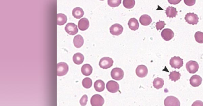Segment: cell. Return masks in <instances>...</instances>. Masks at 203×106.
I'll return each instance as SVG.
<instances>
[{"label": "cell", "mask_w": 203, "mask_h": 106, "mask_svg": "<svg viewBox=\"0 0 203 106\" xmlns=\"http://www.w3.org/2000/svg\"><path fill=\"white\" fill-rule=\"evenodd\" d=\"M139 21L141 25L144 26H148L151 24L152 21L151 17L147 14H144L140 17Z\"/></svg>", "instance_id": "16"}, {"label": "cell", "mask_w": 203, "mask_h": 106, "mask_svg": "<svg viewBox=\"0 0 203 106\" xmlns=\"http://www.w3.org/2000/svg\"><path fill=\"white\" fill-rule=\"evenodd\" d=\"M164 80L162 78H155L153 82V86L157 90L162 88L164 85Z\"/></svg>", "instance_id": "25"}, {"label": "cell", "mask_w": 203, "mask_h": 106, "mask_svg": "<svg viewBox=\"0 0 203 106\" xmlns=\"http://www.w3.org/2000/svg\"><path fill=\"white\" fill-rule=\"evenodd\" d=\"M92 80L89 78H85L82 81L83 86L85 88H90L92 86Z\"/></svg>", "instance_id": "28"}, {"label": "cell", "mask_w": 203, "mask_h": 106, "mask_svg": "<svg viewBox=\"0 0 203 106\" xmlns=\"http://www.w3.org/2000/svg\"><path fill=\"white\" fill-rule=\"evenodd\" d=\"M122 2L121 0H108V3L109 6L112 7H118Z\"/></svg>", "instance_id": "30"}, {"label": "cell", "mask_w": 203, "mask_h": 106, "mask_svg": "<svg viewBox=\"0 0 203 106\" xmlns=\"http://www.w3.org/2000/svg\"><path fill=\"white\" fill-rule=\"evenodd\" d=\"M65 29L66 32L70 35H75L78 32L77 26L74 23H67L65 27Z\"/></svg>", "instance_id": "11"}, {"label": "cell", "mask_w": 203, "mask_h": 106, "mask_svg": "<svg viewBox=\"0 0 203 106\" xmlns=\"http://www.w3.org/2000/svg\"><path fill=\"white\" fill-rule=\"evenodd\" d=\"M84 12L83 9L80 7H76L72 11L73 15L74 18L77 19H79L82 18L84 15Z\"/></svg>", "instance_id": "23"}, {"label": "cell", "mask_w": 203, "mask_h": 106, "mask_svg": "<svg viewBox=\"0 0 203 106\" xmlns=\"http://www.w3.org/2000/svg\"><path fill=\"white\" fill-rule=\"evenodd\" d=\"M148 70L146 67L144 65H139L136 68V73L140 78H144L147 75Z\"/></svg>", "instance_id": "12"}, {"label": "cell", "mask_w": 203, "mask_h": 106, "mask_svg": "<svg viewBox=\"0 0 203 106\" xmlns=\"http://www.w3.org/2000/svg\"><path fill=\"white\" fill-rule=\"evenodd\" d=\"M128 26L129 28L132 31H136L138 29L139 23L137 19L135 18H131L129 21Z\"/></svg>", "instance_id": "17"}, {"label": "cell", "mask_w": 203, "mask_h": 106, "mask_svg": "<svg viewBox=\"0 0 203 106\" xmlns=\"http://www.w3.org/2000/svg\"><path fill=\"white\" fill-rule=\"evenodd\" d=\"M94 87L95 90L98 92H102L105 90V82L101 80H98L95 82Z\"/></svg>", "instance_id": "20"}, {"label": "cell", "mask_w": 203, "mask_h": 106, "mask_svg": "<svg viewBox=\"0 0 203 106\" xmlns=\"http://www.w3.org/2000/svg\"><path fill=\"white\" fill-rule=\"evenodd\" d=\"M166 24L164 22L160 21L156 23V27L157 30H162Z\"/></svg>", "instance_id": "31"}, {"label": "cell", "mask_w": 203, "mask_h": 106, "mask_svg": "<svg viewBox=\"0 0 203 106\" xmlns=\"http://www.w3.org/2000/svg\"><path fill=\"white\" fill-rule=\"evenodd\" d=\"M180 104L179 99L174 96L167 97L164 100L165 106H180Z\"/></svg>", "instance_id": "7"}, {"label": "cell", "mask_w": 203, "mask_h": 106, "mask_svg": "<svg viewBox=\"0 0 203 106\" xmlns=\"http://www.w3.org/2000/svg\"><path fill=\"white\" fill-rule=\"evenodd\" d=\"M192 106H203V102L200 100L196 101L194 102Z\"/></svg>", "instance_id": "34"}, {"label": "cell", "mask_w": 203, "mask_h": 106, "mask_svg": "<svg viewBox=\"0 0 203 106\" xmlns=\"http://www.w3.org/2000/svg\"><path fill=\"white\" fill-rule=\"evenodd\" d=\"M161 36L166 41H169L174 38V32L170 29H165L161 32Z\"/></svg>", "instance_id": "13"}, {"label": "cell", "mask_w": 203, "mask_h": 106, "mask_svg": "<svg viewBox=\"0 0 203 106\" xmlns=\"http://www.w3.org/2000/svg\"><path fill=\"white\" fill-rule=\"evenodd\" d=\"M199 68L198 64L194 61H190L186 64L187 71L191 74H194L198 71Z\"/></svg>", "instance_id": "6"}, {"label": "cell", "mask_w": 203, "mask_h": 106, "mask_svg": "<svg viewBox=\"0 0 203 106\" xmlns=\"http://www.w3.org/2000/svg\"><path fill=\"white\" fill-rule=\"evenodd\" d=\"M89 26V22L86 18L81 19L78 22V27L81 31H84L88 29Z\"/></svg>", "instance_id": "15"}, {"label": "cell", "mask_w": 203, "mask_h": 106, "mask_svg": "<svg viewBox=\"0 0 203 106\" xmlns=\"http://www.w3.org/2000/svg\"><path fill=\"white\" fill-rule=\"evenodd\" d=\"M74 46L76 48H81L84 43V40L82 36L80 35H76L74 38Z\"/></svg>", "instance_id": "21"}, {"label": "cell", "mask_w": 203, "mask_h": 106, "mask_svg": "<svg viewBox=\"0 0 203 106\" xmlns=\"http://www.w3.org/2000/svg\"><path fill=\"white\" fill-rule=\"evenodd\" d=\"M170 65L172 68L179 69L183 66V59L180 57L174 56L170 60Z\"/></svg>", "instance_id": "8"}, {"label": "cell", "mask_w": 203, "mask_h": 106, "mask_svg": "<svg viewBox=\"0 0 203 106\" xmlns=\"http://www.w3.org/2000/svg\"><path fill=\"white\" fill-rule=\"evenodd\" d=\"M194 37L195 40L197 43L200 44L203 43V32L198 31L195 33Z\"/></svg>", "instance_id": "29"}, {"label": "cell", "mask_w": 203, "mask_h": 106, "mask_svg": "<svg viewBox=\"0 0 203 106\" xmlns=\"http://www.w3.org/2000/svg\"><path fill=\"white\" fill-rule=\"evenodd\" d=\"M124 72L121 68H115L112 70V78L116 80H120L124 77Z\"/></svg>", "instance_id": "3"}, {"label": "cell", "mask_w": 203, "mask_h": 106, "mask_svg": "<svg viewBox=\"0 0 203 106\" xmlns=\"http://www.w3.org/2000/svg\"><path fill=\"white\" fill-rule=\"evenodd\" d=\"M105 103V100L101 95L95 94L92 96L91 99L92 106H102Z\"/></svg>", "instance_id": "4"}, {"label": "cell", "mask_w": 203, "mask_h": 106, "mask_svg": "<svg viewBox=\"0 0 203 106\" xmlns=\"http://www.w3.org/2000/svg\"><path fill=\"white\" fill-rule=\"evenodd\" d=\"M186 22L189 24L196 25L199 22V18L197 14L194 13H188L184 18Z\"/></svg>", "instance_id": "5"}, {"label": "cell", "mask_w": 203, "mask_h": 106, "mask_svg": "<svg viewBox=\"0 0 203 106\" xmlns=\"http://www.w3.org/2000/svg\"><path fill=\"white\" fill-rule=\"evenodd\" d=\"M135 3V0H124L123 1V6L127 9H131L133 8Z\"/></svg>", "instance_id": "27"}, {"label": "cell", "mask_w": 203, "mask_h": 106, "mask_svg": "<svg viewBox=\"0 0 203 106\" xmlns=\"http://www.w3.org/2000/svg\"><path fill=\"white\" fill-rule=\"evenodd\" d=\"M184 2L186 5L188 6H192L194 5L196 1L195 0H184Z\"/></svg>", "instance_id": "33"}, {"label": "cell", "mask_w": 203, "mask_h": 106, "mask_svg": "<svg viewBox=\"0 0 203 106\" xmlns=\"http://www.w3.org/2000/svg\"><path fill=\"white\" fill-rule=\"evenodd\" d=\"M69 70L68 65L64 62H60L57 65V74L58 76H63L67 74Z\"/></svg>", "instance_id": "1"}, {"label": "cell", "mask_w": 203, "mask_h": 106, "mask_svg": "<svg viewBox=\"0 0 203 106\" xmlns=\"http://www.w3.org/2000/svg\"><path fill=\"white\" fill-rule=\"evenodd\" d=\"M166 13L167 16L170 18H173L177 15V11L176 9L172 6H169L166 9Z\"/></svg>", "instance_id": "18"}, {"label": "cell", "mask_w": 203, "mask_h": 106, "mask_svg": "<svg viewBox=\"0 0 203 106\" xmlns=\"http://www.w3.org/2000/svg\"><path fill=\"white\" fill-rule=\"evenodd\" d=\"M202 79L200 76L194 75L192 76L190 79V84L194 87H198L201 84Z\"/></svg>", "instance_id": "14"}, {"label": "cell", "mask_w": 203, "mask_h": 106, "mask_svg": "<svg viewBox=\"0 0 203 106\" xmlns=\"http://www.w3.org/2000/svg\"><path fill=\"white\" fill-rule=\"evenodd\" d=\"M88 101V96L86 95H84L81 99L80 103L82 106H84L86 105Z\"/></svg>", "instance_id": "32"}, {"label": "cell", "mask_w": 203, "mask_h": 106, "mask_svg": "<svg viewBox=\"0 0 203 106\" xmlns=\"http://www.w3.org/2000/svg\"><path fill=\"white\" fill-rule=\"evenodd\" d=\"M123 30V27L122 25L118 23L113 25L110 28V33L113 35H115V36H119L122 34Z\"/></svg>", "instance_id": "10"}, {"label": "cell", "mask_w": 203, "mask_h": 106, "mask_svg": "<svg viewBox=\"0 0 203 106\" xmlns=\"http://www.w3.org/2000/svg\"><path fill=\"white\" fill-rule=\"evenodd\" d=\"M113 63L112 59L109 57H104L100 60L99 65L102 69H108L113 66Z\"/></svg>", "instance_id": "2"}, {"label": "cell", "mask_w": 203, "mask_h": 106, "mask_svg": "<svg viewBox=\"0 0 203 106\" xmlns=\"http://www.w3.org/2000/svg\"><path fill=\"white\" fill-rule=\"evenodd\" d=\"M67 17L64 14H58L57 15V25L59 26L63 25L67 22Z\"/></svg>", "instance_id": "24"}, {"label": "cell", "mask_w": 203, "mask_h": 106, "mask_svg": "<svg viewBox=\"0 0 203 106\" xmlns=\"http://www.w3.org/2000/svg\"><path fill=\"white\" fill-rule=\"evenodd\" d=\"M181 1V0H179V1H170V0H169L168 2L169 3L171 4L176 5L179 3Z\"/></svg>", "instance_id": "35"}, {"label": "cell", "mask_w": 203, "mask_h": 106, "mask_svg": "<svg viewBox=\"0 0 203 106\" xmlns=\"http://www.w3.org/2000/svg\"><path fill=\"white\" fill-rule=\"evenodd\" d=\"M81 70L83 75L88 76L92 74V68L89 64H86L83 65L81 68Z\"/></svg>", "instance_id": "19"}, {"label": "cell", "mask_w": 203, "mask_h": 106, "mask_svg": "<svg viewBox=\"0 0 203 106\" xmlns=\"http://www.w3.org/2000/svg\"><path fill=\"white\" fill-rule=\"evenodd\" d=\"M73 60L74 63L77 65H80L84 61V57L81 53H77L74 55Z\"/></svg>", "instance_id": "22"}, {"label": "cell", "mask_w": 203, "mask_h": 106, "mask_svg": "<svg viewBox=\"0 0 203 106\" xmlns=\"http://www.w3.org/2000/svg\"><path fill=\"white\" fill-rule=\"evenodd\" d=\"M181 76V74L179 72L176 71L171 72L169 75L170 79H171L172 81H175V82L180 79Z\"/></svg>", "instance_id": "26"}, {"label": "cell", "mask_w": 203, "mask_h": 106, "mask_svg": "<svg viewBox=\"0 0 203 106\" xmlns=\"http://www.w3.org/2000/svg\"><path fill=\"white\" fill-rule=\"evenodd\" d=\"M108 91L112 93L118 92L119 89V86L118 82L115 81L110 80L107 82L106 85Z\"/></svg>", "instance_id": "9"}]
</instances>
